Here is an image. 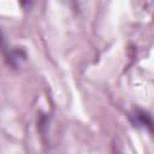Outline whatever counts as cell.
Here are the masks:
<instances>
[{
	"label": "cell",
	"mask_w": 154,
	"mask_h": 154,
	"mask_svg": "<svg viewBox=\"0 0 154 154\" xmlns=\"http://www.w3.org/2000/svg\"><path fill=\"white\" fill-rule=\"evenodd\" d=\"M0 51L2 52V53H5L6 54V57L8 55V53H10V51L7 49V47H6V42H5V38H4V36H2V32L0 31Z\"/></svg>",
	"instance_id": "7a4b0ae2"
},
{
	"label": "cell",
	"mask_w": 154,
	"mask_h": 154,
	"mask_svg": "<svg viewBox=\"0 0 154 154\" xmlns=\"http://www.w3.org/2000/svg\"><path fill=\"white\" fill-rule=\"evenodd\" d=\"M131 118L134 119V124L135 125H140V126H147V128H152V119H150V116L142 111V109H136L134 112V114L131 116Z\"/></svg>",
	"instance_id": "6da1fadb"
}]
</instances>
